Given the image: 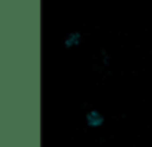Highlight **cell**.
I'll return each instance as SVG.
<instances>
[{
  "label": "cell",
  "mask_w": 152,
  "mask_h": 147,
  "mask_svg": "<svg viewBox=\"0 0 152 147\" xmlns=\"http://www.w3.org/2000/svg\"><path fill=\"white\" fill-rule=\"evenodd\" d=\"M87 122H88V125H90V126H99V125L103 122V117H102L99 113L91 112V113L87 116Z\"/></svg>",
  "instance_id": "obj_1"
}]
</instances>
